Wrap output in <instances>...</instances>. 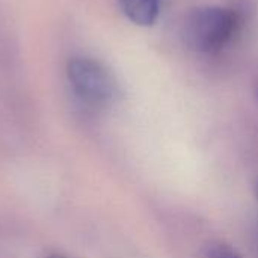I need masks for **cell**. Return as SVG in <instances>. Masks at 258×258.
Instances as JSON below:
<instances>
[{"label": "cell", "instance_id": "obj_7", "mask_svg": "<svg viewBox=\"0 0 258 258\" xmlns=\"http://www.w3.org/2000/svg\"><path fill=\"white\" fill-rule=\"evenodd\" d=\"M163 2H165V0H163Z\"/></svg>", "mask_w": 258, "mask_h": 258}, {"label": "cell", "instance_id": "obj_3", "mask_svg": "<svg viewBox=\"0 0 258 258\" xmlns=\"http://www.w3.org/2000/svg\"><path fill=\"white\" fill-rule=\"evenodd\" d=\"M122 14L138 26H153L162 12L163 0H118Z\"/></svg>", "mask_w": 258, "mask_h": 258}, {"label": "cell", "instance_id": "obj_5", "mask_svg": "<svg viewBox=\"0 0 258 258\" xmlns=\"http://www.w3.org/2000/svg\"><path fill=\"white\" fill-rule=\"evenodd\" d=\"M50 258H67V257H62V255H51Z\"/></svg>", "mask_w": 258, "mask_h": 258}, {"label": "cell", "instance_id": "obj_2", "mask_svg": "<svg viewBox=\"0 0 258 258\" xmlns=\"http://www.w3.org/2000/svg\"><path fill=\"white\" fill-rule=\"evenodd\" d=\"M67 76L74 94L89 106L103 107L118 97V85L112 73L91 57H73L67 65Z\"/></svg>", "mask_w": 258, "mask_h": 258}, {"label": "cell", "instance_id": "obj_6", "mask_svg": "<svg viewBox=\"0 0 258 258\" xmlns=\"http://www.w3.org/2000/svg\"><path fill=\"white\" fill-rule=\"evenodd\" d=\"M257 198H258V184H257Z\"/></svg>", "mask_w": 258, "mask_h": 258}, {"label": "cell", "instance_id": "obj_1", "mask_svg": "<svg viewBox=\"0 0 258 258\" xmlns=\"http://www.w3.org/2000/svg\"><path fill=\"white\" fill-rule=\"evenodd\" d=\"M242 26L240 14L225 6H200L184 21L186 45L201 54H215L228 47Z\"/></svg>", "mask_w": 258, "mask_h": 258}, {"label": "cell", "instance_id": "obj_4", "mask_svg": "<svg viewBox=\"0 0 258 258\" xmlns=\"http://www.w3.org/2000/svg\"><path fill=\"white\" fill-rule=\"evenodd\" d=\"M206 258H242L237 251L224 243H216L207 248Z\"/></svg>", "mask_w": 258, "mask_h": 258}]
</instances>
